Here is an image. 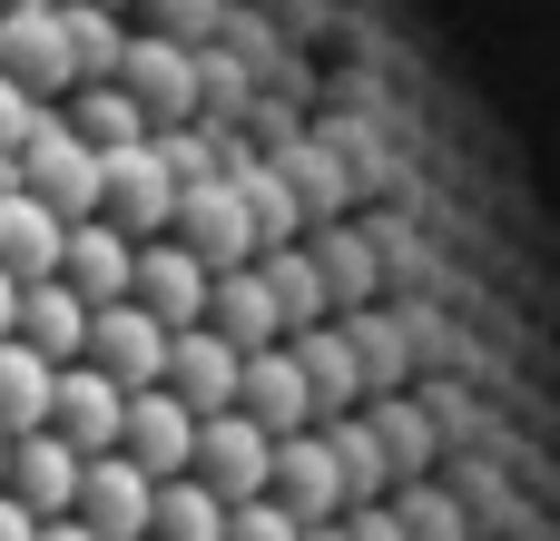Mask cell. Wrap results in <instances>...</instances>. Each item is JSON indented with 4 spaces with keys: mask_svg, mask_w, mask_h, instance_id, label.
<instances>
[{
    "mask_svg": "<svg viewBox=\"0 0 560 541\" xmlns=\"http://www.w3.org/2000/svg\"><path fill=\"white\" fill-rule=\"evenodd\" d=\"M39 118H49V108H39L30 89H10V79H0V168L30 148V128H39Z\"/></svg>",
    "mask_w": 560,
    "mask_h": 541,
    "instance_id": "19",
    "label": "cell"
},
{
    "mask_svg": "<svg viewBox=\"0 0 560 541\" xmlns=\"http://www.w3.org/2000/svg\"><path fill=\"white\" fill-rule=\"evenodd\" d=\"M59 256H69V227H59L30 187H0V276H10V286H49Z\"/></svg>",
    "mask_w": 560,
    "mask_h": 541,
    "instance_id": "12",
    "label": "cell"
},
{
    "mask_svg": "<svg viewBox=\"0 0 560 541\" xmlns=\"http://www.w3.org/2000/svg\"><path fill=\"white\" fill-rule=\"evenodd\" d=\"M10 187H30L59 227H89V217H108V168H98V148L49 108L39 128H30V148L10 158Z\"/></svg>",
    "mask_w": 560,
    "mask_h": 541,
    "instance_id": "1",
    "label": "cell"
},
{
    "mask_svg": "<svg viewBox=\"0 0 560 541\" xmlns=\"http://www.w3.org/2000/svg\"><path fill=\"white\" fill-rule=\"evenodd\" d=\"M0 541H39V522H30V513H20L10 493H0Z\"/></svg>",
    "mask_w": 560,
    "mask_h": 541,
    "instance_id": "20",
    "label": "cell"
},
{
    "mask_svg": "<svg viewBox=\"0 0 560 541\" xmlns=\"http://www.w3.org/2000/svg\"><path fill=\"white\" fill-rule=\"evenodd\" d=\"M89 335H98V315H89L59 276L20 296V345H30L39 365H59V375H69V365H89Z\"/></svg>",
    "mask_w": 560,
    "mask_h": 541,
    "instance_id": "15",
    "label": "cell"
},
{
    "mask_svg": "<svg viewBox=\"0 0 560 541\" xmlns=\"http://www.w3.org/2000/svg\"><path fill=\"white\" fill-rule=\"evenodd\" d=\"M20 296H30V286H10V276H0V345L20 335Z\"/></svg>",
    "mask_w": 560,
    "mask_h": 541,
    "instance_id": "21",
    "label": "cell"
},
{
    "mask_svg": "<svg viewBox=\"0 0 560 541\" xmlns=\"http://www.w3.org/2000/svg\"><path fill=\"white\" fill-rule=\"evenodd\" d=\"M197 483H207L226 513L276 503V434H266L256 414H217V424H197Z\"/></svg>",
    "mask_w": 560,
    "mask_h": 541,
    "instance_id": "2",
    "label": "cell"
},
{
    "mask_svg": "<svg viewBox=\"0 0 560 541\" xmlns=\"http://www.w3.org/2000/svg\"><path fill=\"white\" fill-rule=\"evenodd\" d=\"M49 434H59L79 463H118V453H128V394H118L98 365H69L59 394H49Z\"/></svg>",
    "mask_w": 560,
    "mask_h": 541,
    "instance_id": "5",
    "label": "cell"
},
{
    "mask_svg": "<svg viewBox=\"0 0 560 541\" xmlns=\"http://www.w3.org/2000/svg\"><path fill=\"white\" fill-rule=\"evenodd\" d=\"M0 187H10V168H0Z\"/></svg>",
    "mask_w": 560,
    "mask_h": 541,
    "instance_id": "24",
    "label": "cell"
},
{
    "mask_svg": "<svg viewBox=\"0 0 560 541\" xmlns=\"http://www.w3.org/2000/svg\"><path fill=\"white\" fill-rule=\"evenodd\" d=\"M98 158H118V148H148V108H138V89L118 79V89H69V108H59Z\"/></svg>",
    "mask_w": 560,
    "mask_h": 541,
    "instance_id": "17",
    "label": "cell"
},
{
    "mask_svg": "<svg viewBox=\"0 0 560 541\" xmlns=\"http://www.w3.org/2000/svg\"><path fill=\"white\" fill-rule=\"evenodd\" d=\"M207 325H217L236 355H276V345H285V306H276L266 266H246V276H217V296H207Z\"/></svg>",
    "mask_w": 560,
    "mask_h": 541,
    "instance_id": "14",
    "label": "cell"
},
{
    "mask_svg": "<svg viewBox=\"0 0 560 541\" xmlns=\"http://www.w3.org/2000/svg\"><path fill=\"white\" fill-rule=\"evenodd\" d=\"M128 463L167 493V483H197V414L158 384V394H128Z\"/></svg>",
    "mask_w": 560,
    "mask_h": 541,
    "instance_id": "7",
    "label": "cell"
},
{
    "mask_svg": "<svg viewBox=\"0 0 560 541\" xmlns=\"http://www.w3.org/2000/svg\"><path fill=\"white\" fill-rule=\"evenodd\" d=\"M167 394H177L197 424H217V414H236V394H246V355H236L217 325H197V335H177V355H167Z\"/></svg>",
    "mask_w": 560,
    "mask_h": 541,
    "instance_id": "9",
    "label": "cell"
},
{
    "mask_svg": "<svg viewBox=\"0 0 560 541\" xmlns=\"http://www.w3.org/2000/svg\"><path fill=\"white\" fill-rule=\"evenodd\" d=\"M108 168V227L128 237V246H167L177 237V168L158 158V148H118V158H98Z\"/></svg>",
    "mask_w": 560,
    "mask_h": 541,
    "instance_id": "3",
    "label": "cell"
},
{
    "mask_svg": "<svg viewBox=\"0 0 560 541\" xmlns=\"http://www.w3.org/2000/svg\"><path fill=\"white\" fill-rule=\"evenodd\" d=\"M49 394H59V365H39V355L10 335V345H0V434H10V444L49 434Z\"/></svg>",
    "mask_w": 560,
    "mask_h": 541,
    "instance_id": "16",
    "label": "cell"
},
{
    "mask_svg": "<svg viewBox=\"0 0 560 541\" xmlns=\"http://www.w3.org/2000/svg\"><path fill=\"white\" fill-rule=\"evenodd\" d=\"M79 522L98 541H148V522H158V483L118 453V463H89V493H79Z\"/></svg>",
    "mask_w": 560,
    "mask_h": 541,
    "instance_id": "13",
    "label": "cell"
},
{
    "mask_svg": "<svg viewBox=\"0 0 560 541\" xmlns=\"http://www.w3.org/2000/svg\"><path fill=\"white\" fill-rule=\"evenodd\" d=\"M0 79H10V89H30L39 108H69V89H79V49H69L59 0H49V10L0 20Z\"/></svg>",
    "mask_w": 560,
    "mask_h": 541,
    "instance_id": "4",
    "label": "cell"
},
{
    "mask_svg": "<svg viewBox=\"0 0 560 541\" xmlns=\"http://www.w3.org/2000/svg\"><path fill=\"white\" fill-rule=\"evenodd\" d=\"M226 522H236V513H226L207 483H167V493H158V522H148V541H226Z\"/></svg>",
    "mask_w": 560,
    "mask_h": 541,
    "instance_id": "18",
    "label": "cell"
},
{
    "mask_svg": "<svg viewBox=\"0 0 560 541\" xmlns=\"http://www.w3.org/2000/svg\"><path fill=\"white\" fill-rule=\"evenodd\" d=\"M207 296H217V276H207L177 237H167V246H138V296H128V306H148L167 335H197V325H207Z\"/></svg>",
    "mask_w": 560,
    "mask_h": 541,
    "instance_id": "10",
    "label": "cell"
},
{
    "mask_svg": "<svg viewBox=\"0 0 560 541\" xmlns=\"http://www.w3.org/2000/svg\"><path fill=\"white\" fill-rule=\"evenodd\" d=\"M79 493H89V463H79L59 434H30V444L10 453V503H20L30 522H79Z\"/></svg>",
    "mask_w": 560,
    "mask_h": 541,
    "instance_id": "11",
    "label": "cell"
},
{
    "mask_svg": "<svg viewBox=\"0 0 560 541\" xmlns=\"http://www.w3.org/2000/svg\"><path fill=\"white\" fill-rule=\"evenodd\" d=\"M10 453H20V444H10V434H0V493H10Z\"/></svg>",
    "mask_w": 560,
    "mask_h": 541,
    "instance_id": "23",
    "label": "cell"
},
{
    "mask_svg": "<svg viewBox=\"0 0 560 541\" xmlns=\"http://www.w3.org/2000/svg\"><path fill=\"white\" fill-rule=\"evenodd\" d=\"M39 541H98L89 522H39Z\"/></svg>",
    "mask_w": 560,
    "mask_h": 541,
    "instance_id": "22",
    "label": "cell"
},
{
    "mask_svg": "<svg viewBox=\"0 0 560 541\" xmlns=\"http://www.w3.org/2000/svg\"><path fill=\"white\" fill-rule=\"evenodd\" d=\"M167 355H177V335H167L148 306H108L98 335H89V365H98L118 394H158V384H167Z\"/></svg>",
    "mask_w": 560,
    "mask_h": 541,
    "instance_id": "6",
    "label": "cell"
},
{
    "mask_svg": "<svg viewBox=\"0 0 560 541\" xmlns=\"http://www.w3.org/2000/svg\"><path fill=\"white\" fill-rule=\"evenodd\" d=\"M59 286L89 306V315H108V306H128L138 296V246L108 227V217H89V227H69V256H59Z\"/></svg>",
    "mask_w": 560,
    "mask_h": 541,
    "instance_id": "8",
    "label": "cell"
}]
</instances>
